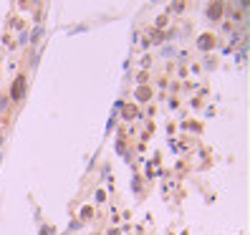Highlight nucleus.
<instances>
[{
	"label": "nucleus",
	"mask_w": 250,
	"mask_h": 235,
	"mask_svg": "<svg viewBox=\"0 0 250 235\" xmlns=\"http://www.w3.org/2000/svg\"><path fill=\"white\" fill-rule=\"evenodd\" d=\"M23 84H25V78H23V76H18V78H15V84H13V96H15V99L23 94Z\"/></svg>",
	"instance_id": "obj_1"
}]
</instances>
